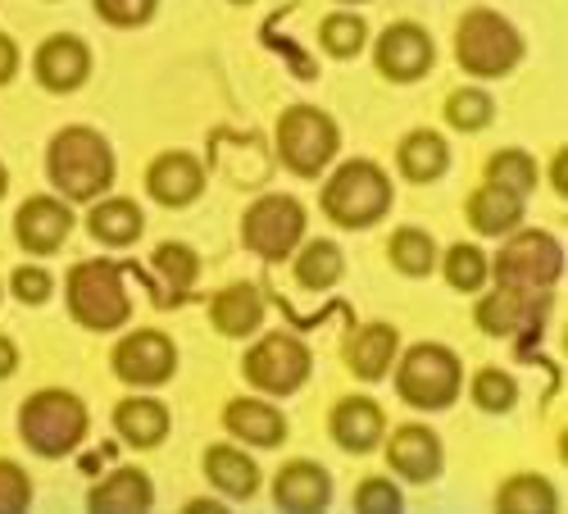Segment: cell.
<instances>
[{"label":"cell","mask_w":568,"mask_h":514,"mask_svg":"<svg viewBox=\"0 0 568 514\" xmlns=\"http://www.w3.org/2000/svg\"><path fill=\"white\" fill-rule=\"evenodd\" d=\"M69 310L82 329H119L128 319V292H123V278L114 264L105 260H87L69 273Z\"/></svg>","instance_id":"277c9868"},{"label":"cell","mask_w":568,"mask_h":514,"mask_svg":"<svg viewBox=\"0 0 568 514\" xmlns=\"http://www.w3.org/2000/svg\"><path fill=\"white\" fill-rule=\"evenodd\" d=\"M242 238H246V246H251L255 255L282 260V255H292L296 242L305 238V210H301L292 196H264L260 205L246 210Z\"/></svg>","instance_id":"9c48e42d"},{"label":"cell","mask_w":568,"mask_h":514,"mask_svg":"<svg viewBox=\"0 0 568 514\" xmlns=\"http://www.w3.org/2000/svg\"><path fill=\"white\" fill-rule=\"evenodd\" d=\"M296 278L310 288V292H323V288H333L337 278H342V251L333 242H310L296 260Z\"/></svg>","instance_id":"f546056e"},{"label":"cell","mask_w":568,"mask_h":514,"mask_svg":"<svg viewBox=\"0 0 568 514\" xmlns=\"http://www.w3.org/2000/svg\"><path fill=\"white\" fill-rule=\"evenodd\" d=\"M500 510H509V514H546V510H555V487L546 483V478H537V474H518V478H509L505 487H500Z\"/></svg>","instance_id":"f1b7e54d"},{"label":"cell","mask_w":568,"mask_h":514,"mask_svg":"<svg viewBox=\"0 0 568 514\" xmlns=\"http://www.w3.org/2000/svg\"><path fill=\"white\" fill-rule=\"evenodd\" d=\"M210 314H214V329H219V333H227V337H246L251 329H260L264 301H260L255 288H227V292L214 296Z\"/></svg>","instance_id":"603a6c76"},{"label":"cell","mask_w":568,"mask_h":514,"mask_svg":"<svg viewBox=\"0 0 568 514\" xmlns=\"http://www.w3.org/2000/svg\"><path fill=\"white\" fill-rule=\"evenodd\" d=\"M69 228H73V214H69L60 201H51V196L28 201V205L19 210V219H14L19 242H23L32 255H51V251L69 238Z\"/></svg>","instance_id":"4fadbf2b"},{"label":"cell","mask_w":568,"mask_h":514,"mask_svg":"<svg viewBox=\"0 0 568 514\" xmlns=\"http://www.w3.org/2000/svg\"><path fill=\"white\" fill-rule=\"evenodd\" d=\"M0 196H6V169H0Z\"/></svg>","instance_id":"ee69618b"},{"label":"cell","mask_w":568,"mask_h":514,"mask_svg":"<svg viewBox=\"0 0 568 514\" xmlns=\"http://www.w3.org/2000/svg\"><path fill=\"white\" fill-rule=\"evenodd\" d=\"M446 119L459 132H478V128L491 123V101L483 97V91H455V97L446 101Z\"/></svg>","instance_id":"e575fe53"},{"label":"cell","mask_w":568,"mask_h":514,"mask_svg":"<svg viewBox=\"0 0 568 514\" xmlns=\"http://www.w3.org/2000/svg\"><path fill=\"white\" fill-rule=\"evenodd\" d=\"M201 187H205V173H201V164L192 155L173 151V155H160L151 164V196L160 205H186V201H196Z\"/></svg>","instance_id":"5bb4252c"},{"label":"cell","mask_w":568,"mask_h":514,"mask_svg":"<svg viewBox=\"0 0 568 514\" xmlns=\"http://www.w3.org/2000/svg\"><path fill=\"white\" fill-rule=\"evenodd\" d=\"M155 269L164 273V283H169V296H164V305H173V301H182L186 296V288H192V278H196V255L186 251V246H160L155 251Z\"/></svg>","instance_id":"1f68e13d"},{"label":"cell","mask_w":568,"mask_h":514,"mask_svg":"<svg viewBox=\"0 0 568 514\" xmlns=\"http://www.w3.org/2000/svg\"><path fill=\"white\" fill-rule=\"evenodd\" d=\"M487 182L505 187V192H518V196H528L532 192V182H537V169L524 151H500L491 164H487Z\"/></svg>","instance_id":"d6a6232c"},{"label":"cell","mask_w":568,"mask_h":514,"mask_svg":"<svg viewBox=\"0 0 568 514\" xmlns=\"http://www.w3.org/2000/svg\"><path fill=\"white\" fill-rule=\"evenodd\" d=\"M87 228H91V238H101L105 246H128L141 238V210L132 201H105L91 210Z\"/></svg>","instance_id":"484cf974"},{"label":"cell","mask_w":568,"mask_h":514,"mask_svg":"<svg viewBox=\"0 0 568 514\" xmlns=\"http://www.w3.org/2000/svg\"><path fill=\"white\" fill-rule=\"evenodd\" d=\"M273 496H277L282 510H323L327 496H333V483H327V474L318 470V464L296 460V464H287V470L277 474Z\"/></svg>","instance_id":"e0dca14e"},{"label":"cell","mask_w":568,"mask_h":514,"mask_svg":"<svg viewBox=\"0 0 568 514\" xmlns=\"http://www.w3.org/2000/svg\"><path fill=\"white\" fill-rule=\"evenodd\" d=\"M91 69V56L87 46L73 41V37H51L37 51V78L51 87V91H73Z\"/></svg>","instance_id":"9a60e30c"},{"label":"cell","mask_w":568,"mask_h":514,"mask_svg":"<svg viewBox=\"0 0 568 514\" xmlns=\"http://www.w3.org/2000/svg\"><path fill=\"white\" fill-rule=\"evenodd\" d=\"M396 387L418 410H442L459 392V360L446 346H414L400 364Z\"/></svg>","instance_id":"52a82bcc"},{"label":"cell","mask_w":568,"mask_h":514,"mask_svg":"<svg viewBox=\"0 0 568 514\" xmlns=\"http://www.w3.org/2000/svg\"><path fill=\"white\" fill-rule=\"evenodd\" d=\"M528 314H532V296L528 292H496V296H487L483 305H478V323L487 333H514V329H524L528 323Z\"/></svg>","instance_id":"83f0119b"},{"label":"cell","mask_w":568,"mask_h":514,"mask_svg":"<svg viewBox=\"0 0 568 514\" xmlns=\"http://www.w3.org/2000/svg\"><path fill=\"white\" fill-rule=\"evenodd\" d=\"M333 433L346 451H373L377 437H383V410L364 396H351L333 410Z\"/></svg>","instance_id":"d6986e66"},{"label":"cell","mask_w":568,"mask_h":514,"mask_svg":"<svg viewBox=\"0 0 568 514\" xmlns=\"http://www.w3.org/2000/svg\"><path fill=\"white\" fill-rule=\"evenodd\" d=\"M28 496H32V487H28L23 470H14V464L0 460V514L23 510V505H28Z\"/></svg>","instance_id":"74e56055"},{"label":"cell","mask_w":568,"mask_h":514,"mask_svg":"<svg viewBox=\"0 0 568 514\" xmlns=\"http://www.w3.org/2000/svg\"><path fill=\"white\" fill-rule=\"evenodd\" d=\"M173 342L164 333H132L119 351H114V369H119V379L136 383V387H151V383H164L169 373H173Z\"/></svg>","instance_id":"8fae6325"},{"label":"cell","mask_w":568,"mask_h":514,"mask_svg":"<svg viewBox=\"0 0 568 514\" xmlns=\"http://www.w3.org/2000/svg\"><path fill=\"white\" fill-rule=\"evenodd\" d=\"M450 164V151L437 132H409L405 147H400V173L414 178V182H433L442 178Z\"/></svg>","instance_id":"d4e9b609"},{"label":"cell","mask_w":568,"mask_h":514,"mask_svg":"<svg viewBox=\"0 0 568 514\" xmlns=\"http://www.w3.org/2000/svg\"><path fill=\"white\" fill-rule=\"evenodd\" d=\"M392 355H396V329H387V323H368L346 346V360L359 379H383Z\"/></svg>","instance_id":"44dd1931"},{"label":"cell","mask_w":568,"mask_h":514,"mask_svg":"<svg viewBox=\"0 0 568 514\" xmlns=\"http://www.w3.org/2000/svg\"><path fill=\"white\" fill-rule=\"evenodd\" d=\"M205 474H210V483L219 487V492H227V496H251L255 487H260V470L242 455V451H232V446H214L210 455H205Z\"/></svg>","instance_id":"cb8c5ba5"},{"label":"cell","mask_w":568,"mask_h":514,"mask_svg":"<svg viewBox=\"0 0 568 514\" xmlns=\"http://www.w3.org/2000/svg\"><path fill=\"white\" fill-rule=\"evenodd\" d=\"M392 205V182L383 169L368 160H351L337 169V178L323 187V210L333 214L342 228H368L387 214Z\"/></svg>","instance_id":"7a4b0ae2"},{"label":"cell","mask_w":568,"mask_h":514,"mask_svg":"<svg viewBox=\"0 0 568 514\" xmlns=\"http://www.w3.org/2000/svg\"><path fill=\"white\" fill-rule=\"evenodd\" d=\"M446 278H450V288L459 292H473V288H483L487 283V260L478 246H455L446 255Z\"/></svg>","instance_id":"836d02e7"},{"label":"cell","mask_w":568,"mask_h":514,"mask_svg":"<svg viewBox=\"0 0 568 514\" xmlns=\"http://www.w3.org/2000/svg\"><path fill=\"white\" fill-rule=\"evenodd\" d=\"M151 505V483L141 470H119L101 487H91V510H146Z\"/></svg>","instance_id":"4316f807"},{"label":"cell","mask_w":568,"mask_h":514,"mask_svg":"<svg viewBox=\"0 0 568 514\" xmlns=\"http://www.w3.org/2000/svg\"><path fill=\"white\" fill-rule=\"evenodd\" d=\"M97 10L119 23V28H132V23H146L155 14V0H97Z\"/></svg>","instance_id":"f35d334b"},{"label":"cell","mask_w":568,"mask_h":514,"mask_svg":"<svg viewBox=\"0 0 568 514\" xmlns=\"http://www.w3.org/2000/svg\"><path fill=\"white\" fill-rule=\"evenodd\" d=\"M246 379L273 396H287L310 379V351L296 337L273 333L246 355Z\"/></svg>","instance_id":"30bf717a"},{"label":"cell","mask_w":568,"mask_h":514,"mask_svg":"<svg viewBox=\"0 0 568 514\" xmlns=\"http://www.w3.org/2000/svg\"><path fill=\"white\" fill-rule=\"evenodd\" d=\"M277 151H282V160H287L292 173L314 178L327 160L337 155V128L318 110H305V105L287 110L277 123Z\"/></svg>","instance_id":"8992f818"},{"label":"cell","mask_w":568,"mask_h":514,"mask_svg":"<svg viewBox=\"0 0 568 514\" xmlns=\"http://www.w3.org/2000/svg\"><path fill=\"white\" fill-rule=\"evenodd\" d=\"M223 424L236 437L255 442V446H277L282 437H287V419H282L273 405H264V401H232L223 410Z\"/></svg>","instance_id":"ac0fdd59"},{"label":"cell","mask_w":568,"mask_h":514,"mask_svg":"<svg viewBox=\"0 0 568 514\" xmlns=\"http://www.w3.org/2000/svg\"><path fill=\"white\" fill-rule=\"evenodd\" d=\"M355 505L359 510H400V492L392 487V483H383V478H368L359 492H355Z\"/></svg>","instance_id":"ab89813d"},{"label":"cell","mask_w":568,"mask_h":514,"mask_svg":"<svg viewBox=\"0 0 568 514\" xmlns=\"http://www.w3.org/2000/svg\"><path fill=\"white\" fill-rule=\"evenodd\" d=\"M518 219H524V196L518 192H505V187H496V182H487L483 192H473V201H468V223L478 228V232H509Z\"/></svg>","instance_id":"ffe728a7"},{"label":"cell","mask_w":568,"mask_h":514,"mask_svg":"<svg viewBox=\"0 0 568 514\" xmlns=\"http://www.w3.org/2000/svg\"><path fill=\"white\" fill-rule=\"evenodd\" d=\"M51 178L64 196L73 201H91L97 192H105L114 178V155L91 128H69L55 137L51 147Z\"/></svg>","instance_id":"6da1fadb"},{"label":"cell","mask_w":568,"mask_h":514,"mask_svg":"<svg viewBox=\"0 0 568 514\" xmlns=\"http://www.w3.org/2000/svg\"><path fill=\"white\" fill-rule=\"evenodd\" d=\"M455 56L468 73L478 78H500L518 64L524 56V41L518 32L500 19V14H487V10H473L464 23H459V37H455Z\"/></svg>","instance_id":"5b68a950"},{"label":"cell","mask_w":568,"mask_h":514,"mask_svg":"<svg viewBox=\"0 0 568 514\" xmlns=\"http://www.w3.org/2000/svg\"><path fill=\"white\" fill-rule=\"evenodd\" d=\"M114 429L132 442V446H155L164 442L169 433V410L160 401H146V396H136V401H123L114 410Z\"/></svg>","instance_id":"7402d4cb"},{"label":"cell","mask_w":568,"mask_h":514,"mask_svg":"<svg viewBox=\"0 0 568 514\" xmlns=\"http://www.w3.org/2000/svg\"><path fill=\"white\" fill-rule=\"evenodd\" d=\"M514 396H518V387H514L509 373H500V369H483L478 379H473V401H478L483 410H509Z\"/></svg>","instance_id":"d590c367"},{"label":"cell","mask_w":568,"mask_h":514,"mask_svg":"<svg viewBox=\"0 0 568 514\" xmlns=\"http://www.w3.org/2000/svg\"><path fill=\"white\" fill-rule=\"evenodd\" d=\"M14 364H19V355H14V346L0 337V379H6V373H14Z\"/></svg>","instance_id":"7bdbcfd3"},{"label":"cell","mask_w":568,"mask_h":514,"mask_svg":"<svg viewBox=\"0 0 568 514\" xmlns=\"http://www.w3.org/2000/svg\"><path fill=\"white\" fill-rule=\"evenodd\" d=\"M392 260H396V269H400V273L423 278V273L433 269V260H437V246H433L428 232H418V228H400L396 238H392Z\"/></svg>","instance_id":"4dcf8cb0"},{"label":"cell","mask_w":568,"mask_h":514,"mask_svg":"<svg viewBox=\"0 0 568 514\" xmlns=\"http://www.w3.org/2000/svg\"><path fill=\"white\" fill-rule=\"evenodd\" d=\"M387 460H392V470L405 474L409 483H428L442 470V446L428 429H400L387 446Z\"/></svg>","instance_id":"2e32d148"},{"label":"cell","mask_w":568,"mask_h":514,"mask_svg":"<svg viewBox=\"0 0 568 514\" xmlns=\"http://www.w3.org/2000/svg\"><path fill=\"white\" fill-rule=\"evenodd\" d=\"M559 242L546 238V232H524V238H514L500 260H496V278H500V288L509 292H528V296H541L555 278H559Z\"/></svg>","instance_id":"ba28073f"},{"label":"cell","mask_w":568,"mask_h":514,"mask_svg":"<svg viewBox=\"0 0 568 514\" xmlns=\"http://www.w3.org/2000/svg\"><path fill=\"white\" fill-rule=\"evenodd\" d=\"M19 429L37 455H69L87 433V410L69 392H37L19 414Z\"/></svg>","instance_id":"3957f363"},{"label":"cell","mask_w":568,"mask_h":514,"mask_svg":"<svg viewBox=\"0 0 568 514\" xmlns=\"http://www.w3.org/2000/svg\"><path fill=\"white\" fill-rule=\"evenodd\" d=\"M14 64H19V51H14V41H10V37H0V82H6V78L14 73Z\"/></svg>","instance_id":"b9f144b4"},{"label":"cell","mask_w":568,"mask_h":514,"mask_svg":"<svg viewBox=\"0 0 568 514\" xmlns=\"http://www.w3.org/2000/svg\"><path fill=\"white\" fill-rule=\"evenodd\" d=\"M323 46L333 56H355L359 46H364V23L355 14H333V19H323Z\"/></svg>","instance_id":"8d00e7d4"},{"label":"cell","mask_w":568,"mask_h":514,"mask_svg":"<svg viewBox=\"0 0 568 514\" xmlns=\"http://www.w3.org/2000/svg\"><path fill=\"white\" fill-rule=\"evenodd\" d=\"M14 296L28 301V305L45 301V296H51V273H45V269H19L14 273Z\"/></svg>","instance_id":"60d3db41"},{"label":"cell","mask_w":568,"mask_h":514,"mask_svg":"<svg viewBox=\"0 0 568 514\" xmlns=\"http://www.w3.org/2000/svg\"><path fill=\"white\" fill-rule=\"evenodd\" d=\"M428 64H433V41L414 23H396V28L383 32V41H377V69H383L387 78H396V82L423 78Z\"/></svg>","instance_id":"7c38bea8"}]
</instances>
